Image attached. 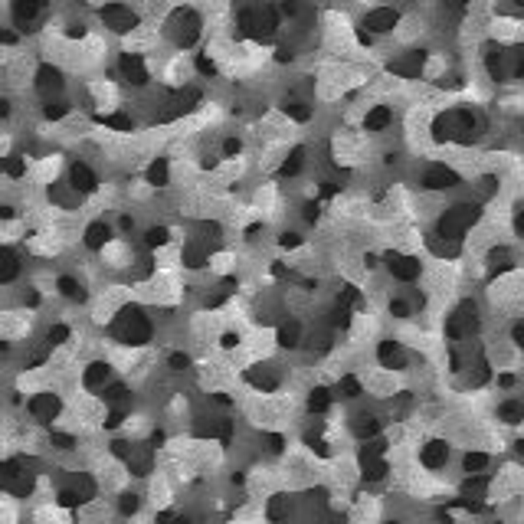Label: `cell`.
<instances>
[{"instance_id": "8d00e7d4", "label": "cell", "mask_w": 524, "mask_h": 524, "mask_svg": "<svg viewBox=\"0 0 524 524\" xmlns=\"http://www.w3.org/2000/svg\"><path fill=\"white\" fill-rule=\"evenodd\" d=\"M508 73L514 79H524V46H514L511 53H508Z\"/></svg>"}, {"instance_id": "816d5d0a", "label": "cell", "mask_w": 524, "mask_h": 524, "mask_svg": "<svg viewBox=\"0 0 524 524\" xmlns=\"http://www.w3.org/2000/svg\"><path fill=\"white\" fill-rule=\"evenodd\" d=\"M514 452H518V456H524V439H518V442H514Z\"/></svg>"}, {"instance_id": "ab89813d", "label": "cell", "mask_w": 524, "mask_h": 524, "mask_svg": "<svg viewBox=\"0 0 524 524\" xmlns=\"http://www.w3.org/2000/svg\"><path fill=\"white\" fill-rule=\"evenodd\" d=\"M17 272H20V262H17V256L7 249V253H3V276H0V282H3V285H7V282H13V278H17Z\"/></svg>"}, {"instance_id": "603a6c76", "label": "cell", "mask_w": 524, "mask_h": 524, "mask_svg": "<svg viewBox=\"0 0 524 524\" xmlns=\"http://www.w3.org/2000/svg\"><path fill=\"white\" fill-rule=\"evenodd\" d=\"M498 419L508 423V426H518L524 423V400H504L502 407H498Z\"/></svg>"}, {"instance_id": "9a60e30c", "label": "cell", "mask_w": 524, "mask_h": 524, "mask_svg": "<svg viewBox=\"0 0 524 524\" xmlns=\"http://www.w3.org/2000/svg\"><path fill=\"white\" fill-rule=\"evenodd\" d=\"M456 184H459V174L452 171V167H446V164H433V167L423 174V187H426V190H449Z\"/></svg>"}, {"instance_id": "f1b7e54d", "label": "cell", "mask_w": 524, "mask_h": 524, "mask_svg": "<svg viewBox=\"0 0 524 524\" xmlns=\"http://www.w3.org/2000/svg\"><path fill=\"white\" fill-rule=\"evenodd\" d=\"M69 112H73V105H69L66 98H46L43 118H50V121H59V118H66Z\"/></svg>"}, {"instance_id": "f907efd6", "label": "cell", "mask_w": 524, "mask_h": 524, "mask_svg": "<svg viewBox=\"0 0 524 524\" xmlns=\"http://www.w3.org/2000/svg\"><path fill=\"white\" fill-rule=\"evenodd\" d=\"M498 387H514V377L511 374H502V377H498Z\"/></svg>"}, {"instance_id": "7402d4cb", "label": "cell", "mask_w": 524, "mask_h": 524, "mask_svg": "<svg viewBox=\"0 0 524 524\" xmlns=\"http://www.w3.org/2000/svg\"><path fill=\"white\" fill-rule=\"evenodd\" d=\"M488 452H465V456H462V472H465V475H485V469H488Z\"/></svg>"}, {"instance_id": "30bf717a", "label": "cell", "mask_w": 524, "mask_h": 524, "mask_svg": "<svg viewBox=\"0 0 524 524\" xmlns=\"http://www.w3.org/2000/svg\"><path fill=\"white\" fill-rule=\"evenodd\" d=\"M69 187H73L79 197L98 190V177H96V171L89 167L86 160H73V164H69Z\"/></svg>"}, {"instance_id": "b9f144b4", "label": "cell", "mask_w": 524, "mask_h": 524, "mask_svg": "<svg viewBox=\"0 0 524 524\" xmlns=\"http://www.w3.org/2000/svg\"><path fill=\"white\" fill-rule=\"evenodd\" d=\"M167 364H171V370H187V367H190V357H187V354H171V357H167Z\"/></svg>"}, {"instance_id": "83f0119b", "label": "cell", "mask_w": 524, "mask_h": 524, "mask_svg": "<svg viewBox=\"0 0 524 524\" xmlns=\"http://www.w3.org/2000/svg\"><path fill=\"white\" fill-rule=\"evenodd\" d=\"M59 295L69 299V301H82V299H86V289H82V282H79V278L63 276V278H59Z\"/></svg>"}, {"instance_id": "5b68a950", "label": "cell", "mask_w": 524, "mask_h": 524, "mask_svg": "<svg viewBox=\"0 0 524 524\" xmlns=\"http://www.w3.org/2000/svg\"><path fill=\"white\" fill-rule=\"evenodd\" d=\"M384 262H387V272L396 282H417L423 276V262L417 256H407V253H387Z\"/></svg>"}, {"instance_id": "ffe728a7", "label": "cell", "mask_w": 524, "mask_h": 524, "mask_svg": "<svg viewBox=\"0 0 524 524\" xmlns=\"http://www.w3.org/2000/svg\"><path fill=\"white\" fill-rule=\"evenodd\" d=\"M82 243H86L89 249H105L108 243H112V226H108L105 220H92V223L86 226Z\"/></svg>"}, {"instance_id": "9c48e42d", "label": "cell", "mask_w": 524, "mask_h": 524, "mask_svg": "<svg viewBox=\"0 0 524 524\" xmlns=\"http://www.w3.org/2000/svg\"><path fill=\"white\" fill-rule=\"evenodd\" d=\"M118 69H121V79L125 82H131V86H148V66H144V59H141V53H135V50H125L121 53V59H118Z\"/></svg>"}, {"instance_id": "74e56055", "label": "cell", "mask_w": 524, "mask_h": 524, "mask_svg": "<svg viewBox=\"0 0 524 524\" xmlns=\"http://www.w3.org/2000/svg\"><path fill=\"white\" fill-rule=\"evenodd\" d=\"M69 338H73L69 324H53V328L46 331V344H50V347H59V344H66Z\"/></svg>"}, {"instance_id": "44dd1931", "label": "cell", "mask_w": 524, "mask_h": 524, "mask_svg": "<svg viewBox=\"0 0 524 524\" xmlns=\"http://www.w3.org/2000/svg\"><path fill=\"white\" fill-rule=\"evenodd\" d=\"M331 403H334V396H331L328 387H311L308 390V410L311 413H328Z\"/></svg>"}, {"instance_id": "f546056e", "label": "cell", "mask_w": 524, "mask_h": 524, "mask_svg": "<svg viewBox=\"0 0 524 524\" xmlns=\"http://www.w3.org/2000/svg\"><path fill=\"white\" fill-rule=\"evenodd\" d=\"M305 167V148H295L289 158L282 160V177H295Z\"/></svg>"}, {"instance_id": "6da1fadb", "label": "cell", "mask_w": 524, "mask_h": 524, "mask_svg": "<svg viewBox=\"0 0 524 524\" xmlns=\"http://www.w3.org/2000/svg\"><path fill=\"white\" fill-rule=\"evenodd\" d=\"M112 334H115V341L141 347V344L151 341V321L138 305H125L112 321Z\"/></svg>"}, {"instance_id": "e575fe53", "label": "cell", "mask_w": 524, "mask_h": 524, "mask_svg": "<svg viewBox=\"0 0 524 524\" xmlns=\"http://www.w3.org/2000/svg\"><path fill=\"white\" fill-rule=\"evenodd\" d=\"M193 66H197V73L207 75V79H214L216 73H220V66H216V59L210 53H197V59H193Z\"/></svg>"}, {"instance_id": "ee69618b", "label": "cell", "mask_w": 524, "mask_h": 524, "mask_svg": "<svg viewBox=\"0 0 524 524\" xmlns=\"http://www.w3.org/2000/svg\"><path fill=\"white\" fill-rule=\"evenodd\" d=\"M239 151H243V141H239V138H226L223 141V154H226V158H236Z\"/></svg>"}, {"instance_id": "ba28073f", "label": "cell", "mask_w": 524, "mask_h": 524, "mask_svg": "<svg viewBox=\"0 0 524 524\" xmlns=\"http://www.w3.org/2000/svg\"><path fill=\"white\" fill-rule=\"evenodd\" d=\"M33 86H36V92H43L46 98H59V92H63L66 79H63V69L53 63H43L40 69H36V75H33Z\"/></svg>"}, {"instance_id": "c3c4849f", "label": "cell", "mask_w": 524, "mask_h": 524, "mask_svg": "<svg viewBox=\"0 0 524 524\" xmlns=\"http://www.w3.org/2000/svg\"><path fill=\"white\" fill-rule=\"evenodd\" d=\"M318 216H321L318 204H308V207H305V220H308V223H315V220H318Z\"/></svg>"}, {"instance_id": "7a4b0ae2", "label": "cell", "mask_w": 524, "mask_h": 524, "mask_svg": "<svg viewBox=\"0 0 524 524\" xmlns=\"http://www.w3.org/2000/svg\"><path fill=\"white\" fill-rule=\"evenodd\" d=\"M479 216H481L479 204H456V207H449L446 214L439 216L436 233L446 236V239H452V243H462V236L479 223Z\"/></svg>"}, {"instance_id": "836d02e7", "label": "cell", "mask_w": 524, "mask_h": 524, "mask_svg": "<svg viewBox=\"0 0 524 524\" xmlns=\"http://www.w3.org/2000/svg\"><path fill=\"white\" fill-rule=\"evenodd\" d=\"M98 121L112 131H135V121L128 115H98Z\"/></svg>"}, {"instance_id": "52a82bcc", "label": "cell", "mask_w": 524, "mask_h": 524, "mask_svg": "<svg viewBox=\"0 0 524 524\" xmlns=\"http://www.w3.org/2000/svg\"><path fill=\"white\" fill-rule=\"evenodd\" d=\"M417 462L426 472L446 469V462H449V442H446V439H429V442H423L417 452Z\"/></svg>"}, {"instance_id": "f6af8a7d", "label": "cell", "mask_w": 524, "mask_h": 524, "mask_svg": "<svg viewBox=\"0 0 524 524\" xmlns=\"http://www.w3.org/2000/svg\"><path fill=\"white\" fill-rule=\"evenodd\" d=\"M511 338H514V344H518V347H524V318H518L511 324Z\"/></svg>"}, {"instance_id": "7bdbcfd3", "label": "cell", "mask_w": 524, "mask_h": 524, "mask_svg": "<svg viewBox=\"0 0 524 524\" xmlns=\"http://www.w3.org/2000/svg\"><path fill=\"white\" fill-rule=\"evenodd\" d=\"M278 246H282V249L301 246V236H299V233H282V236H278Z\"/></svg>"}, {"instance_id": "4dcf8cb0", "label": "cell", "mask_w": 524, "mask_h": 524, "mask_svg": "<svg viewBox=\"0 0 524 524\" xmlns=\"http://www.w3.org/2000/svg\"><path fill=\"white\" fill-rule=\"evenodd\" d=\"M138 511H141V495L125 492L118 498V514H121V518H135Z\"/></svg>"}, {"instance_id": "bcb514c9", "label": "cell", "mask_w": 524, "mask_h": 524, "mask_svg": "<svg viewBox=\"0 0 524 524\" xmlns=\"http://www.w3.org/2000/svg\"><path fill=\"white\" fill-rule=\"evenodd\" d=\"M292 59H295L292 46H278V50H276V63H292Z\"/></svg>"}, {"instance_id": "f5cc1de1", "label": "cell", "mask_w": 524, "mask_h": 524, "mask_svg": "<svg viewBox=\"0 0 524 524\" xmlns=\"http://www.w3.org/2000/svg\"><path fill=\"white\" fill-rule=\"evenodd\" d=\"M380 524H403L400 518H387V521H380Z\"/></svg>"}, {"instance_id": "3957f363", "label": "cell", "mask_w": 524, "mask_h": 524, "mask_svg": "<svg viewBox=\"0 0 524 524\" xmlns=\"http://www.w3.org/2000/svg\"><path fill=\"white\" fill-rule=\"evenodd\" d=\"M27 413H30L36 423L50 426V423H53V419H59V413H63V400H59V394H53V390H40V394L30 396Z\"/></svg>"}, {"instance_id": "4316f807", "label": "cell", "mask_w": 524, "mask_h": 524, "mask_svg": "<svg viewBox=\"0 0 524 524\" xmlns=\"http://www.w3.org/2000/svg\"><path fill=\"white\" fill-rule=\"evenodd\" d=\"M278 344H282V347H299L301 344V324L299 321H285V324H282V328H278Z\"/></svg>"}, {"instance_id": "d4e9b609", "label": "cell", "mask_w": 524, "mask_h": 524, "mask_svg": "<svg viewBox=\"0 0 524 524\" xmlns=\"http://www.w3.org/2000/svg\"><path fill=\"white\" fill-rule=\"evenodd\" d=\"M43 10V3H13V20H17V27H30Z\"/></svg>"}, {"instance_id": "7dc6e473", "label": "cell", "mask_w": 524, "mask_h": 524, "mask_svg": "<svg viewBox=\"0 0 524 524\" xmlns=\"http://www.w3.org/2000/svg\"><path fill=\"white\" fill-rule=\"evenodd\" d=\"M514 233L524 236V207L521 210H514Z\"/></svg>"}, {"instance_id": "8992f818", "label": "cell", "mask_w": 524, "mask_h": 524, "mask_svg": "<svg viewBox=\"0 0 524 524\" xmlns=\"http://www.w3.org/2000/svg\"><path fill=\"white\" fill-rule=\"evenodd\" d=\"M171 36L177 46H193V40L200 36V20L193 10H174L171 20Z\"/></svg>"}, {"instance_id": "277c9868", "label": "cell", "mask_w": 524, "mask_h": 524, "mask_svg": "<svg viewBox=\"0 0 524 524\" xmlns=\"http://www.w3.org/2000/svg\"><path fill=\"white\" fill-rule=\"evenodd\" d=\"M98 17H102V23H105L108 30H115V33L138 30V13L131 10V7H125V3H105V7L98 10Z\"/></svg>"}, {"instance_id": "f35d334b", "label": "cell", "mask_w": 524, "mask_h": 524, "mask_svg": "<svg viewBox=\"0 0 524 524\" xmlns=\"http://www.w3.org/2000/svg\"><path fill=\"white\" fill-rule=\"evenodd\" d=\"M338 390H341L344 396H351V400H354V396H361V394H364L361 380H357V377H351V374H344L341 380H338Z\"/></svg>"}, {"instance_id": "2e32d148", "label": "cell", "mask_w": 524, "mask_h": 524, "mask_svg": "<svg viewBox=\"0 0 524 524\" xmlns=\"http://www.w3.org/2000/svg\"><path fill=\"white\" fill-rule=\"evenodd\" d=\"M292 514V495L276 492L266 498V521L269 524H285Z\"/></svg>"}, {"instance_id": "484cf974", "label": "cell", "mask_w": 524, "mask_h": 524, "mask_svg": "<svg viewBox=\"0 0 524 524\" xmlns=\"http://www.w3.org/2000/svg\"><path fill=\"white\" fill-rule=\"evenodd\" d=\"M181 262L187 269H204L207 262H210V253H207L204 246H184L181 249Z\"/></svg>"}, {"instance_id": "4fadbf2b", "label": "cell", "mask_w": 524, "mask_h": 524, "mask_svg": "<svg viewBox=\"0 0 524 524\" xmlns=\"http://www.w3.org/2000/svg\"><path fill=\"white\" fill-rule=\"evenodd\" d=\"M423 66H426V53H423V50H410V53L396 56L394 63H390V73H394L396 79H417V75L423 73Z\"/></svg>"}, {"instance_id": "e0dca14e", "label": "cell", "mask_w": 524, "mask_h": 524, "mask_svg": "<svg viewBox=\"0 0 524 524\" xmlns=\"http://www.w3.org/2000/svg\"><path fill=\"white\" fill-rule=\"evenodd\" d=\"M387 472H390L387 456H370V452L361 449V479L364 481H384Z\"/></svg>"}, {"instance_id": "ac0fdd59", "label": "cell", "mask_w": 524, "mask_h": 524, "mask_svg": "<svg viewBox=\"0 0 524 524\" xmlns=\"http://www.w3.org/2000/svg\"><path fill=\"white\" fill-rule=\"evenodd\" d=\"M394 125V108L390 105H370L364 115V131L377 135V131H387Z\"/></svg>"}, {"instance_id": "60d3db41", "label": "cell", "mask_w": 524, "mask_h": 524, "mask_svg": "<svg viewBox=\"0 0 524 524\" xmlns=\"http://www.w3.org/2000/svg\"><path fill=\"white\" fill-rule=\"evenodd\" d=\"M390 315H394V318H410L413 308H410V301H403V299H390Z\"/></svg>"}, {"instance_id": "8fae6325", "label": "cell", "mask_w": 524, "mask_h": 524, "mask_svg": "<svg viewBox=\"0 0 524 524\" xmlns=\"http://www.w3.org/2000/svg\"><path fill=\"white\" fill-rule=\"evenodd\" d=\"M377 361H380V367H387V370H407L410 357L396 338H387V341L377 344Z\"/></svg>"}, {"instance_id": "681fc988", "label": "cell", "mask_w": 524, "mask_h": 524, "mask_svg": "<svg viewBox=\"0 0 524 524\" xmlns=\"http://www.w3.org/2000/svg\"><path fill=\"white\" fill-rule=\"evenodd\" d=\"M380 266V256L377 253H364V269H377Z\"/></svg>"}, {"instance_id": "5bb4252c", "label": "cell", "mask_w": 524, "mask_h": 524, "mask_svg": "<svg viewBox=\"0 0 524 524\" xmlns=\"http://www.w3.org/2000/svg\"><path fill=\"white\" fill-rule=\"evenodd\" d=\"M112 384V364L108 361H92V364H86V370H82V387L86 390H105V387Z\"/></svg>"}, {"instance_id": "d6986e66", "label": "cell", "mask_w": 524, "mask_h": 524, "mask_svg": "<svg viewBox=\"0 0 524 524\" xmlns=\"http://www.w3.org/2000/svg\"><path fill=\"white\" fill-rule=\"evenodd\" d=\"M351 429L361 442H370V439L380 436V419H377L374 413H357V417L351 419Z\"/></svg>"}, {"instance_id": "d6a6232c", "label": "cell", "mask_w": 524, "mask_h": 524, "mask_svg": "<svg viewBox=\"0 0 524 524\" xmlns=\"http://www.w3.org/2000/svg\"><path fill=\"white\" fill-rule=\"evenodd\" d=\"M50 446L59 449V452H73L75 446H79V439H75L73 433H59V429H53V433H50Z\"/></svg>"}, {"instance_id": "1f68e13d", "label": "cell", "mask_w": 524, "mask_h": 524, "mask_svg": "<svg viewBox=\"0 0 524 524\" xmlns=\"http://www.w3.org/2000/svg\"><path fill=\"white\" fill-rule=\"evenodd\" d=\"M167 239H171V230H167V226H151L148 233H144V246L160 249V246H167Z\"/></svg>"}, {"instance_id": "7c38bea8", "label": "cell", "mask_w": 524, "mask_h": 524, "mask_svg": "<svg viewBox=\"0 0 524 524\" xmlns=\"http://www.w3.org/2000/svg\"><path fill=\"white\" fill-rule=\"evenodd\" d=\"M396 23H400V10L394 7H374V10L364 13V30L374 36V33H390L396 30Z\"/></svg>"}, {"instance_id": "d590c367", "label": "cell", "mask_w": 524, "mask_h": 524, "mask_svg": "<svg viewBox=\"0 0 524 524\" xmlns=\"http://www.w3.org/2000/svg\"><path fill=\"white\" fill-rule=\"evenodd\" d=\"M282 108H285V115L295 118V121H308V118H311V108L305 105V102H299V98H289Z\"/></svg>"}, {"instance_id": "cb8c5ba5", "label": "cell", "mask_w": 524, "mask_h": 524, "mask_svg": "<svg viewBox=\"0 0 524 524\" xmlns=\"http://www.w3.org/2000/svg\"><path fill=\"white\" fill-rule=\"evenodd\" d=\"M148 184H151V187H167V184H171V167H167V158H154V160H151Z\"/></svg>"}]
</instances>
